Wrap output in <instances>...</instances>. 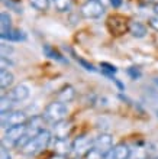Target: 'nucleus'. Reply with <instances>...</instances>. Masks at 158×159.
<instances>
[{
	"mask_svg": "<svg viewBox=\"0 0 158 159\" xmlns=\"http://www.w3.org/2000/svg\"><path fill=\"white\" fill-rule=\"evenodd\" d=\"M51 140H52L51 132L44 129L22 148V152L26 153V155H36V153H39V152H42L44 149H46V148L50 146Z\"/></svg>",
	"mask_w": 158,
	"mask_h": 159,
	"instance_id": "f257e3e1",
	"label": "nucleus"
},
{
	"mask_svg": "<svg viewBox=\"0 0 158 159\" xmlns=\"http://www.w3.org/2000/svg\"><path fill=\"white\" fill-rule=\"evenodd\" d=\"M67 113H68V109H67L65 103L52 101L51 104L46 106L45 111H44V117H45V120L51 121V123H58V121H63L65 119Z\"/></svg>",
	"mask_w": 158,
	"mask_h": 159,
	"instance_id": "f03ea898",
	"label": "nucleus"
},
{
	"mask_svg": "<svg viewBox=\"0 0 158 159\" xmlns=\"http://www.w3.org/2000/svg\"><path fill=\"white\" fill-rule=\"evenodd\" d=\"M26 134V125H17V126H12L6 129L3 139H2V145L6 148H13L16 146L17 143L22 140V138Z\"/></svg>",
	"mask_w": 158,
	"mask_h": 159,
	"instance_id": "7ed1b4c3",
	"label": "nucleus"
},
{
	"mask_svg": "<svg viewBox=\"0 0 158 159\" xmlns=\"http://www.w3.org/2000/svg\"><path fill=\"white\" fill-rule=\"evenodd\" d=\"M104 7L99 0H87L81 6V16L87 19H97L103 15Z\"/></svg>",
	"mask_w": 158,
	"mask_h": 159,
	"instance_id": "20e7f679",
	"label": "nucleus"
},
{
	"mask_svg": "<svg viewBox=\"0 0 158 159\" xmlns=\"http://www.w3.org/2000/svg\"><path fill=\"white\" fill-rule=\"evenodd\" d=\"M26 121V114L23 111L15 110V111H7V113H2V127L3 129H9L12 126L23 125Z\"/></svg>",
	"mask_w": 158,
	"mask_h": 159,
	"instance_id": "39448f33",
	"label": "nucleus"
},
{
	"mask_svg": "<svg viewBox=\"0 0 158 159\" xmlns=\"http://www.w3.org/2000/svg\"><path fill=\"white\" fill-rule=\"evenodd\" d=\"M71 145H73V152L75 155H86L94 145V139L89 138V136H80Z\"/></svg>",
	"mask_w": 158,
	"mask_h": 159,
	"instance_id": "423d86ee",
	"label": "nucleus"
},
{
	"mask_svg": "<svg viewBox=\"0 0 158 159\" xmlns=\"http://www.w3.org/2000/svg\"><path fill=\"white\" fill-rule=\"evenodd\" d=\"M93 148H94L96 151H99L102 155H108L109 152L112 151L113 148V139L110 134L108 133H102L99 134L97 138L94 139V145H93Z\"/></svg>",
	"mask_w": 158,
	"mask_h": 159,
	"instance_id": "0eeeda50",
	"label": "nucleus"
},
{
	"mask_svg": "<svg viewBox=\"0 0 158 159\" xmlns=\"http://www.w3.org/2000/svg\"><path fill=\"white\" fill-rule=\"evenodd\" d=\"M44 119L45 117H41V116H33L32 119L29 120V123L26 125V138L32 139L35 138L39 132H42L44 130Z\"/></svg>",
	"mask_w": 158,
	"mask_h": 159,
	"instance_id": "6e6552de",
	"label": "nucleus"
},
{
	"mask_svg": "<svg viewBox=\"0 0 158 159\" xmlns=\"http://www.w3.org/2000/svg\"><path fill=\"white\" fill-rule=\"evenodd\" d=\"M131 156V148L126 143H119L112 148V151L104 156V159H129Z\"/></svg>",
	"mask_w": 158,
	"mask_h": 159,
	"instance_id": "1a4fd4ad",
	"label": "nucleus"
},
{
	"mask_svg": "<svg viewBox=\"0 0 158 159\" xmlns=\"http://www.w3.org/2000/svg\"><path fill=\"white\" fill-rule=\"evenodd\" d=\"M9 97H10L15 103L26 100V98L29 97V87L25 85V84H19V85H16L12 91L9 93Z\"/></svg>",
	"mask_w": 158,
	"mask_h": 159,
	"instance_id": "9d476101",
	"label": "nucleus"
},
{
	"mask_svg": "<svg viewBox=\"0 0 158 159\" xmlns=\"http://www.w3.org/2000/svg\"><path fill=\"white\" fill-rule=\"evenodd\" d=\"M52 148H54V151L57 152L60 156H65V155H68L70 152H73V145H70L67 139L55 138L54 143H52Z\"/></svg>",
	"mask_w": 158,
	"mask_h": 159,
	"instance_id": "9b49d317",
	"label": "nucleus"
},
{
	"mask_svg": "<svg viewBox=\"0 0 158 159\" xmlns=\"http://www.w3.org/2000/svg\"><path fill=\"white\" fill-rule=\"evenodd\" d=\"M10 32H12V19L9 16V13L2 12L0 15V36L2 39H6V36Z\"/></svg>",
	"mask_w": 158,
	"mask_h": 159,
	"instance_id": "f8f14e48",
	"label": "nucleus"
},
{
	"mask_svg": "<svg viewBox=\"0 0 158 159\" xmlns=\"http://www.w3.org/2000/svg\"><path fill=\"white\" fill-rule=\"evenodd\" d=\"M54 132H55V138L58 139H68V134H70L71 130V125L68 121H58V123H54Z\"/></svg>",
	"mask_w": 158,
	"mask_h": 159,
	"instance_id": "ddd939ff",
	"label": "nucleus"
},
{
	"mask_svg": "<svg viewBox=\"0 0 158 159\" xmlns=\"http://www.w3.org/2000/svg\"><path fill=\"white\" fill-rule=\"evenodd\" d=\"M74 97H75V90L71 85L63 87L58 93V101H63V103H70V101L74 100Z\"/></svg>",
	"mask_w": 158,
	"mask_h": 159,
	"instance_id": "4468645a",
	"label": "nucleus"
},
{
	"mask_svg": "<svg viewBox=\"0 0 158 159\" xmlns=\"http://www.w3.org/2000/svg\"><path fill=\"white\" fill-rule=\"evenodd\" d=\"M129 32L133 38H144L146 35V28L141 22H131L129 23Z\"/></svg>",
	"mask_w": 158,
	"mask_h": 159,
	"instance_id": "2eb2a0df",
	"label": "nucleus"
},
{
	"mask_svg": "<svg viewBox=\"0 0 158 159\" xmlns=\"http://www.w3.org/2000/svg\"><path fill=\"white\" fill-rule=\"evenodd\" d=\"M42 52H44V54H45L48 58H51V59H55V61H58V62H64V64L67 62V59L64 58L63 55L60 54L55 48H52L51 45H44L42 46Z\"/></svg>",
	"mask_w": 158,
	"mask_h": 159,
	"instance_id": "dca6fc26",
	"label": "nucleus"
},
{
	"mask_svg": "<svg viewBox=\"0 0 158 159\" xmlns=\"http://www.w3.org/2000/svg\"><path fill=\"white\" fill-rule=\"evenodd\" d=\"M13 80H15V77L9 70H0V87H2V90L10 87L13 84Z\"/></svg>",
	"mask_w": 158,
	"mask_h": 159,
	"instance_id": "f3484780",
	"label": "nucleus"
},
{
	"mask_svg": "<svg viewBox=\"0 0 158 159\" xmlns=\"http://www.w3.org/2000/svg\"><path fill=\"white\" fill-rule=\"evenodd\" d=\"M15 104V101L9 97V94H4L2 96V100H0V111L2 113H7L12 110V106Z\"/></svg>",
	"mask_w": 158,
	"mask_h": 159,
	"instance_id": "a211bd4d",
	"label": "nucleus"
},
{
	"mask_svg": "<svg viewBox=\"0 0 158 159\" xmlns=\"http://www.w3.org/2000/svg\"><path fill=\"white\" fill-rule=\"evenodd\" d=\"M26 35L19 29H12V32L6 36V41H12V42H19V41H25Z\"/></svg>",
	"mask_w": 158,
	"mask_h": 159,
	"instance_id": "6ab92c4d",
	"label": "nucleus"
},
{
	"mask_svg": "<svg viewBox=\"0 0 158 159\" xmlns=\"http://www.w3.org/2000/svg\"><path fill=\"white\" fill-rule=\"evenodd\" d=\"M100 68H102V72H103L104 75H108L112 78L113 74H116L117 72V68L115 67V65H112V64L109 62H102L100 64Z\"/></svg>",
	"mask_w": 158,
	"mask_h": 159,
	"instance_id": "aec40b11",
	"label": "nucleus"
},
{
	"mask_svg": "<svg viewBox=\"0 0 158 159\" xmlns=\"http://www.w3.org/2000/svg\"><path fill=\"white\" fill-rule=\"evenodd\" d=\"M31 6H32L35 10H39V12H44L48 9L50 6V0H29Z\"/></svg>",
	"mask_w": 158,
	"mask_h": 159,
	"instance_id": "412c9836",
	"label": "nucleus"
},
{
	"mask_svg": "<svg viewBox=\"0 0 158 159\" xmlns=\"http://www.w3.org/2000/svg\"><path fill=\"white\" fill-rule=\"evenodd\" d=\"M55 7L58 12H67L71 7V0H55Z\"/></svg>",
	"mask_w": 158,
	"mask_h": 159,
	"instance_id": "4be33fe9",
	"label": "nucleus"
},
{
	"mask_svg": "<svg viewBox=\"0 0 158 159\" xmlns=\"http://www.w3.org/2000/svg\"><path fill=\"white\" fill-rule=\"evenodd\" d=\"M75 59H77V62L81 65V67L84 68V70H87V71H90V72H96V68L93 67L90 62H87L86 59H83V58H80V57H75Z\"/></svg>",
	"mask_w": 158,
	"mask_h": 159,
	"instance_id": "5701e85b",
	"label": "nucleus"
},
{
	"mask_svg": "<svg viewBox=\"0 0 158 159\" xmlns=\"http://www.w3.org/2000/svg\"><path fill=\"white\" fill-rule=\"evenodd\" d=\"M128 75L131 77L132 80H138V78H141V75H142V72H141V70L139 68H136V67H129L128 68Z\"/></svg>",
	"mask_w": 158,
	"mask_h": 159,
	"instance_id": "b1692460",
	"label": "nucleus"
},
{
	"mask_svg": "<svg viewBox=\"0 0 158 159\" xmlns=\"http://www.w3.org/2000/svg\"><path fill=\"white\" fill-rule=\"evenodd\" d=\"M86 159H104V155H102L99 151H96L94 148H92V149L86 153Z\"/></svg>",
	"mask_w": 158,
	"mask_h": 159,
	"instance_id": "393cba45",
	"label": "nucleus"
},
{
	"mask_svg": "<svg viewBox=\"0 0 158 159\" xmlns=\"http://www.w3.org/2000/svg\"><path fill=\"white\" fill-rule=\"evenodd\" d=\"M3 3L7 6V7H10L12 10H15L16 13H21L22 12V7L19 6V4H16V3H13V2H10V0H3Z\"/></svg>",
	"mask_w": 158,
	"mask_h": 159,
	"instance_id": "a878e982",
	"label": "nucleus"
},
{
	"mask_svg": "<svg viewBox=\"0 0 158 159\" xmlns=\"http://www.w3.org/2000/svg\"><path fill=\"white\" fill-rule=\"evenodd\" d=\"M0 159H12V156H10V153H9L7 148L3 146L2 145V151H0Z\"/></svg>",
	"mask_w": 158,
	"mask_h": 159,
	"instance_id": "bb28decb",
	"label": "nucleus"
},
{
	"mask_svg": "<svg viewBox=\"0 0 158 159\" xmlns=\"http://www.w3.org/2000/svg\"><path fill=\"white\" fill-rule=\"evenodd\" d=\"M12 48H10V46H9L7 48V45H6V43H3V45H2V57H6V58H7L9 55H7V52L9 54H10V52H12Z\"/></svg>",
	"mask_w": 158,
	"mask_h": 159,
	"instance_id": "cd10ccee",
	"label": "nucleus"
},
{
	"mask_svg": "<svg viewBox=\"0 0 158 159\" xmlns=\"http://www.w3.org/2000/svg\"><path fill=\"white\" fill-rule=\"evenodd\" d=\"M150 26L151 28H154L155 30H158V16H154L150 19Z\"/></svg>",
	"mask_w": 158,
	"mask_h": 159,
	"instance_id": "c85d7f7f",
	"label": "nucleus"
},
{
	"mask_svg": "<svg viewBox=\"0 0 158 159\" xmlns=\"http://www.w3.org/2000/svg\"><path fill=\"white\" fill-rule=\"evenodd\" d=\"M112 81H113V83H115V84H116V85H117V88H119L121 91H123V90H125V85H123V84H122V83H121V81H119V80H117V78H115V77H112Z\"/></svg>",
	"mask_w": 158,
	"mask_h": 159,
	"instance_id": "c756f323",
	"label": "nucleus"
},
{
	"mask_svg": "<svg viewBox=\"0 0 158 159\" xmlns=\"http://www.w3.org/2000/svg\"><path fill=\"white\" fill-rule=\"evenodd\" d=\"M122 3H123V0H110V4H112L115 9H119L122 6Z\"/></svg>",
	"mask_w": 158,
	"mask_h": 159,
	"instance_id": "7c9ffc66",
	"label": "nucleus"
},
{
	"mask_svg": "<svg viewBox=\"0 0 158 159\" xmlns=\"http://www.w3.org/2000/svg\"><path fill=\"white\" fill-rule=\"evenodd\" d=\"M52 159H64V156H60L58 155V156H55V158H52Z\"/></svg>",
	"mask_w": 158,
	"mask_h": 159,
	"instance_id": "2f4dec72",
	"label": "nucleus"
},
{
	"mask_svg": "<svg viewBox=\"0 0 158 159\" xmlns=\"http://www.w3.org/2000/svg\"><path fill=\"white\" fill-rule=\"evenodd\" d=\"M154 10H155V13H157V16H158V4H157V6H155V9H154Z\"/></svg>",
	"mask_w": 158,
	"mask_h": 159,
	"instance_id": "473e14b6",
	"label": "nucleus"
},
{
	"mask_svg": "<svg viewBox=\"0 0 158 159\" xmlns=\"http://www.w3.org/2000/svg\"><path fill=\"white\" fill-rule=\"evenodd\" d=\"M144 2H155V0H144Z\"/></svg>",
	"mask_w": 158,
	"mask_h": 159,
	"instance_id": "72a5a7b5",
	"label": "nucleus"
},
{
	"mask_svg": "<svg viewBox=\"0 0 158 159\" xmlns=\"http://www.w3.org/2000/svg\"><path fill=\"white\" fill-rule=\"evenodd\" d=\"M155 84H157V85H158V78H155Z\"/></svg>",
	"mask_w": 158,
	"mask_h": 159,
	"instance_id": "f704fd0d",
	"label": "nucleus"
},
{
	"mask_svg": "<svg viewBox=\"0 0 158 159\" xmlns=\"http://www.w3.org/2000/svg\"><path fill=\"white\" fill-rule=\"evenodd\" d=\"M157 116H158V111H157Z\"/></svg>",
	"mask_w": 158,
	"mask_h": 159,
	"instance_id": "c9c22d12",
	"label": "nucleus"
}]
</instances>
